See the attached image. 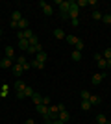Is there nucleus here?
Here are the masks:
<instances>
[{"instance_id":"obj_3","label":"nucleus","mask_w":111,"mask_h":124,"mask_svg":"<svg viewBox=\"0 0 111 124\" xmlns=\"http://www.w3.org/2000/svg\"><path fill=\"white\" fill-rule=\"evenodd\" d=\"M17 37H19V41H21V39H28V41H30V39L33 37V31L28 28V30H24V31H19V33H17Z\"/></svg>"},{"instance_id":"obj_6","label":"nucleus","mask_w":111,"mask_h":124,"mask_svg":"<svg viewBox=\"0 0 111 124\" xmlns=\"http://www.w3.org/2000/svg\"><path fill=\"white\" fill-rule=\"evenodd\" d=\"M95 59H96V63H98L100 69H107V59H104L102 54H95Z\"/></svg>"},{"instance_id":"obj_29","label":"nucleus","mask_w":111,"mask_h":124,"mask_svg":"<svg viewBox=\"0 0 111 124\" xmlns=\"http://www.w3.org/2000/svg\"><path fill=\"white\" fill-rule=\"evenodd\" d=\"M74 46H76V50H83V46H85V45H83V41H81V39H78V43H76V45H74Z\"/></svg>"},{"instance_id":"obj_28","label":"nucleus","mask_w":111,"mask_h":124,"mask_svg":"<svg viewBox=\"0 0 111 124\" xmlns=\"http://www.w3.org/2000/svg\"><path fill=\"white\" fill-rule=\"evenodd\" d=\"M96 122H98V124H104V122H107V119H106V115H98V117H96Z\"/></svg>"},{"instance_id":"obj_22","label":"nucleus","mask_w":111,"mask_h":124,"mask_svg":"<svg viewBox=\"0 0 111 124\" xmlns=\"http://www.w3.org/2000/svg\"><path fill=\"white\" fill-rule=\"evenodd\" d=\"M30 65H32L33 69H39V70H43V69H44V65H43V63H39L37 59H33V61L30 63Z\"/></svg>"},{"instance_id":"obj_34","label":"nucleus","mask_w":111,"mask_h":124,"mask_svg":"<svg viewBox=\"0 0 111 124\" xmlns=\"http://www.w3.org/2000/svg\"><path fill=\"white\" fill-rule=\"evenodd\" d=\"M76 4H78V8H85V6H89V2L87 0H78Z\"/></svg>"},{"instance_id":"obj_26","label":"nucleus","mask_w":111,"mask_h":124,"mask_svg":"<svg viewBox=\"0 0 111 124\" xmlns=\"http://www.w3.org/2000/svg\"><path fill=\"white\" fill-rule=\"evenodd\" d=\"M0 96H2V98L7 96V85H0Z\"/></svg>"},{"instance_id":"obj_11","label":"nucleus","mask_w":111,"mask_h":124,"mask_svg":"<svg viewBox=\"0 0 111 124\" xmlns=\"http://www.w3.org/2000/svg\"><path fill=\"white\" fill-rule=\"evenodd\" d=\"M35 109H37V113L43 115V117L48 113V106H44V104H39V106H35Z\"/></svg>"},{"instance_id":"obj_32","label":"nucleus","mask_w":111,"mask_h":124,"mask_svg":"<svg viewBox=\"0 0 111 124\" xmlns=\"http://www.w3.org/2000/svg\"><path fill=\"white\" fill-rule=\"evenodd\" d=\"M102 22H106V24H111V15H102Z\"/></svg>"},{"instance_id":"obj_33","label":"nucleus","mask_w":111,"mask_h":124,"mask_svg":"<svg viewBox=\"0 0 111 124\" xmlns=\"http://www.w3.org/2000/svg\"><path fill=\"white\" fill-rule=\"evenodd\" d=\"M93 19L95 21H102V13L100 11H93Z\"/></svg>"},{"instance_id":"obj_43","label":"nucleus","mask_w":111,"mask_h":124,"mask_svg":"<svg viewBox=\"0 0 111 124\" xmlns=\"http://www.w3.org/2000/svg\"><path fill=\"white\" fill-rule=\"evenodd\" d=\"M109 28H111V24H109Z\"/></svg>"},{"instance_id":"obj_44","label":"nucleus","mask_w":111,"mask_h":124,"mask_svg":"<svg viewBox=\"0 0 111 124\" xmlns=\"http://www.w3.org/2000/svg\"><path fill=\"white\" fill-rule=\"evenodd\" d=\"M96 124H98V122H96Z\"/></svg>"},{"instance_id":"obj_8","label":"nucleus","mask_w":111,"mask_h":124,"mask_svg":"<svg viewBox=\"0 0 111 124\" xmlns=\"http://www.w3.org/2000/svg\"><path fill=\"white\" fill-rule=\"evenodd\" d=\"M35 59H37V61H39V63H43V65H44V63H46V59H48L46 52H44V50L37 52V54H35Z\"/></svg>"},{"instance_id":"obj_14","label":"nucleus","mask_w":111,"mask_h":124,"mask_svg":"<svg viewBox=\"0 0 111 124\" xmlns=\"http://www.w3.org/2000/svg\"><path fill=\"white\" fill-rule=\"evenodd\" d=\"M19 48L26 52L28 48H30V41H28V39H21V41H19Z\"/></svg>"},{"instance_id":"obj_37","label":"nucleus","mask_w":111,"mask_h":124,"mask_svg":"<svg viewBox=\"0 0 111 124\" xmlns=\"http://www.w3.org/2000/svg\"><path fill=\"white\" fill-rule=\"evenodd\" d=\"M44 124H46V122H44ZM48 124H63V122H61V120H59V119H54L52 122H48Z\"/></svg>"},{"instance_id":"obj_31","label":"nucleus","mask_w":111,"mask_h":124,"mask_svg":"<svg viewBox=\"0 0 111 124\" xmlns=\"http://www.w3.org/2000/svg\"><path fill=\"white\" fill-rule=\"evenodd\" d=\"M37 45H39V39H37V35H33L30 39V46H37Z\"/></svg>"},{"instance_id":"obj_15","label":"nucleus","mask_w":111,"mask_h":124,"mask_svg":"<svg viewBox=\"0 0 111 124\" xmlns=\"http://www.w3.org/2000/svg\"><path fill=\"white\" fill-rule=\"evenodd\" d=\"M21 19H22V13H21L19 9H15L13 13H11V21H13V22H19Z\"/></svg>"},{"instance_id":"obj_25","label":"nucleus","mask_w":111,"mask_h":124,"mask_svg":"<svg viewBox=\"0 0 111 124\" xmlns=\"http://www.w3.org/2000/svg\"><path fill=\"white\" fill-rule=\"evenodd\" d=\"M91 108H93V106H91V102H89V100H81V109H85V111H89Z\"/></svg>"},{"instance_id":"obj_1","label":"nucleus","mask_w":111,"mask_h":124,"mask_svg":"<svg viewBox=\"0 0 111 124\" xmlns=\"http://www.w3.org/2000/svg\"><path fill=\"white\" fill-rule=\"evenodd\" d=\"M56 6L59 8V15L61 19H69V2H63V0H56Z\"/></svg>"},{"instance_id":"obj_12","label":"nucleus","mask_w":111,"mask_h":124,"mask_svg":"<svg viewBox=\"0 0 111 124\" xmlns=\"http://www.w3.org/2000/svg\"><path fill=\"white\" fill-rule=\"evenodd\" d=\"M9 67H13V61L7 59V57H4V59L0 61V69H9Z\"/></svg>"},{"instance_id":"obj_17","label":"nucleus","mask_w":111,"mask_h":124,"mask_svg":"<svg viewBox=\"0 0 111 124\" xmlns=\"http://www.w3.org/2000/svg\"><path fill=\"white\" fill-rule=\"evenodd\" d=\"M4 52H6V57L13 61V57H15V50H13L11 46H6V50H4Z\"/></svg>"},{"instance_id":"obj_9","label":"nucleus","mask_w":111,"mask_h":124,"mask_svg":"<svg viewBox=\"0 0 111 124\" xmlns=\"http://www.w3.org/2000/svg\"><path fill=\"white\" fill-rule=\"evenodd\" d=\"M11 72L15 74L17 78H21V76H22V72H24V69H22L21 65H17V63H15V65H13V67H11Z\"/></svg>"},{"instance_id":"obj_19","label":"nucleus","mask_w":111,"mask_h":124,"mask_svg":"<svg viewBox=\"0 0 111 124\" xmlns=\"http://www.w3.org/2000/svg\"><path fill=\"white\" fill-rule=\"evenodd\" d=\"M19 30H21V31L28 30V21H26V19H24V17H22L21 21H19Z\"/></svg>"},{"instance_id":"obj_23","label":"nucleus","mask_w":111,"mask_h":124,"mask_svg":"<svg viewBox=\"0 0 111 124\" xmlns=\"http://www.w3.org/2000/svg\"><path fill=\"white\" fill-rule=\"evenodd\" d=\"M33 93H35V91H33V89L30 87V85H26V89H24V96H30V98H32V96H33Z\"/></svg>"},{"instance_id":"obj_4","label":"nucleus","mask_w":111,"mask_h":124,"mask_svg":"<svg viewBox=\"0 0 111 124\" xmlns=\"http://www.w3.org/2000/svg\"><path fill=\"white\" fill-rule=\"evenodd\" d=\"M17 65H21L24 70H30V69H32V65L26 61V57H24V56H19V57H17Z\"/></svg>"},{"instance_id":"obj_5","label":"nucleus","mask_w":111,"mask_h":124,"mask_svg":"<svg viewBox=\"0 0 111 124\" xmlns=\"http://www.w3.org/2000/svg\"><path fill=\"white\" fill-rule=\"evenodd\" d=\"M58 119L61 120L63 124H67V122L70 120V115H69V111H67V109H63V111H59V113H58Z\"/></svg>"},{"instance_id":"obj_24","label":"nucleus","mask_w":111,"mask_h":124,"mask_svg":"<svg viewBox=\"0 0 111 124\" xmlns=\"http://www.w3.org/2000/svg\"><path fill=\"white\" fill-rule=\"evenodd\" d=\"M70 57H72V61H80V59H81V52L74 50V52H72V56H70Z\"/></svg>"},{"instance_id":"obj_16","label":"nucleus","mask_w":111,"mask_h":124,"mask_svg":"<svg viewBox=\"0 0 111 124\" xmlns=\"http://www.w3.org/2000/svg\"><path fill=\"white\" fill-rule=\"evenodd\" d=\"M54 35H56V39H65V37H67V33H65L61 28H56V30H54Z\"/></svg>"},{"instance_id":"obj_30","label":"nucleus","mask_w":111,"mask_h":124,"mask_svg":"<svg viewBox=\"0 0 111 124\" xmlns=\"http://www.w3.org/2000/svg\"><path fill=\"white\" fill-rule=\"evenodd\" d=\"M80 96H81V100H89L91 93H89V91H81V93H80Z\"/></svg>"},{"instance_id":"obj_41","label":"nucleus","mask_w":111,"mask_h":124,"mask_svg":"<svg viewBox=\"0 0 111 124\" xmlns=\"http://www.w3.org/2000/svg\"><path fill=\"white\" fill-rule=\"evenodd\" d=\"M0 41H2V35H0Z\"/></svg>"},{"instance_id":"obj_7","label":"nucleus","mask_w":111,"mask_h":124,"mask_svg":"<svg viewBox=\"0 0 111 124\" xmlns=\"http://www.w3.org/2000/svg\"><path fill=\"white\" fill-rule=\"evenodd\" d=\"M41 9H43V13H44L46 17H50V15L54 13L52 6H50V4H46V2H41Z\"/></svg>"},{"instance_id":"obj_21","label":"nucleus","mask_w":111,"mask_h":124,"mask_svg":"<svg viewBox=\"0 0 111 124\" xmlns=\"http://www.w3.org/2000/svg\"><path fill=\"white\" fill-rule=\"evenodd\" d=\"M65 41L69 43V45H76V43H78V37H76V35H67V37H65Z\"/></svg>"},{"instance_id":"obj_39","label":"nucleus","mask_w":111,"mask_h":124,"mask_svg":"<svg viewBox=\"0 0 111 124\" xmlns=\"http://www.w3.org/2000/svg\"><path fill=\"white\" fill-rule=\"evenodd\" d=\"M107 67H111V59H107Z\"/></svg>"},{"instance_id":"obj_13","label":"nucleus","mask_w":111,"mask_h":124,"mask_svg":"<svg viewBox=\"0 0 111 124\" xmlns=\"http://www.w3.org/2000/svg\"><path fill=\"white\" fill-rule=\"evenodd\" d=\"M102 80H104V74L102 72H98V74H95V76L91 78V82H93V85H98V83L102 82Z\"/></svg>"},{"instance_id":"obj_40","label":"nucleus","mask_w":111,"mask_h":124,"mask_svg":"<svg viewBox=\"0 0 111 124\" xmlns=\"http://www.w3.org/2000/svg\"><path fill=\"white\" fill-rule=\"evenodd\" d=\"M104 124H111V120H107V122H104Z\"/></svg>"},{"instance_id":"obj_42","label":"nucleus","mask_w":111,"mask_h":124,"mask_svg":"<svg viewBox=\"0 0 111 124\" xmlns=\"http://www.w3.org/2000/svg\"><path fill=\"white\" fill-rule=\"evenodd\" d=\"M109 72H111V69H109Z\"/></svg>"},{"instance_id":"obj_10","label":"nucleus","mask_w":111,"mask_h":124,"mask_svg":"<svg viewBox=\"0 0 111 124\" xmlns=\"http://www.w3.org/2000/svg\"><path fill=\"white\" fill-rule=\"evenodd\" d=\"M24 89H26V83L22 82V80H17L15 82V91L17 93H24Z\"/></svg>"},{"instance_id":"obj_2","label":"nucleus","mask_w":111,"mask_h":124,"mask_svg":"<svg viewBox=\"0 0 111 124\" xmlns=\"http://www.w3.org/2000/svg\"><path fill=\"white\" fill-rule=\"evenodd\" d=\"M78 15H80L78 4L70 0V2H69V19H70V21H78Z\"/></svg>"},{"instance_id":"obj_35","label":"nucleus","mask_w":111,"mask_h":124,"mask_svg":"<svg viewBox=\"0 0 111 124\" xmlns=\"http://www.w3.org/2000/svg\"><path fill=\"white\" fill-rule=\"evenodd\" d=\"M41 104H44V106H50V98L48 96H43V102Z\"/></svg>"},{"instance_id":"obj_20","label":"nucleus","mask_w":111,"mask_h":124,"mask_svg":"<svg viewBox=\"0 0 111 124\" xmlns=\"http://www.w3.org/2000/svg\"><path fill=\"white\" fill-rule=\"evenodd\" d=\"M32 100H33V104H35V106H39V104L43 102V96H41V94H39V93H33Z\"/></svg>"},{"instance_id":"obj_27","label":"nucleus","mask_w":111,"mask_h":124,"mask_svg":"<svg viewBox=\"0 0 111 124\" xmlns=\"http://www.w3.org/2000/svg\"><path fill=\"white\" fill-rule=\"evenodd\" d=\"M102 57L104 59H111V48H106V50L102 52Z\"/></svg>"},{"instance_id":"obj_36","label":"nucleus","mask_w":111,"mask_h":124,"mask_svg":"<svg viewBox=\"0 0 111 124\" xmlns=\"http://www.w3.org/2000/svg\"><path fill=\"white\" fill-rule=\"evenodd\" d=\"M26 54H37V50H35V46H30L26 50Z\"/></svg>"},{"instance_id":"obj_18","label":"nucleus","mask_w":111,"mask_h":124,"mask_svg":"<svg viewBox=\"0 0 111 124\" xmlns=\"http://www.w3.org/2000/svg\"><path fill=\"white\" fill-rule=\"evenodd\" d=\"M89 102H91V106H98V104H100V96H98V94H91Z\"/></svg>"},{"instance_id":"obj_38","label":"nucleus","mask_w":111,"mask_h":124,"mask_svg":"<svg viewBox=\"0 0 111 124\" xmlns=\"http://www.w3.org/2000/svg\"><path fill=\"white\" fill-rule=\"evenodd\" d=\"M24 124H35V122H33L32 119H28V120H26V122H24Z\"/></svg>"}]
</instances>
